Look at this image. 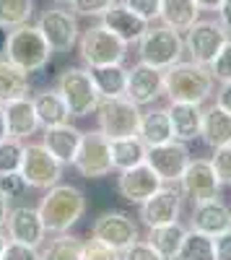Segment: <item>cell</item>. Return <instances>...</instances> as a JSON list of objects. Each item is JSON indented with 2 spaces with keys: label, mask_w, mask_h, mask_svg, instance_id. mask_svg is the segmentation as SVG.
<instances>
[{
  "label": "cell",
  "mask_w": 231,
  "mask_h": 260,
  "mask_svg": "<svg viewBox=\"0 0 231 260\" xmlns=\"http://www.w3.org/2000/svg\"><path fill=\"white\" fill-rule=\"evenodd\" d=\"M213 86L216 78L211 68L195 60H179L164 71V94L169 96V102L205 104L213 96Z\"/></svg>",
  "instance_id": "1"
},
{
  "label": "cell",
  "mask_w": 231,
  "mask_h": 260,
  "mask_svg": "<svg viewBox=\"0 0 231 260\" xmlns=\"http://www.w3.org/2000/svg\"><path fill=\"white\" fill-rule=\"evenodd\" d=\"M42 224H45L47 234H62L70 232V226H75L83 213H86V195H83L75 185H52L50 190H45V198L36 206Z\"/></svg>",
  "instance_id": "2"
},
{
  "label": "cell",
  "mask_w": 231,
  "mask_h": 260,
  "mask_svg": "<svg viewBox=\"0 0 231 260\" xmlns=\"http://www.w3.org/2000/svg\"><path fill=\"white\" fill-rule=\"evenodd\" d=\"M3 55L13 65H18L21 71H26L31 76V73H39V71L47 68L52 50H50L47 39L42 37V31L36 26L24 24V26H16V29L8 31V42H6Z\"/></svg>",
  "instance_id": "3"
},
{
  "label": "cell",
  "mask_w": 231,
  "mask_h": 260,
  "mask_svg": "<svg viewBox=\"0 0 231 260\" xmlns=\"http://www.w3.org/2000/svg\"><path fill=\"white\" fill-rule=\"evenodd\" d=\"M78 55L86 68H96V65H122L128 57V45L112 34L107 26L94 24L78 37Z\"/></svg>",
  "instance_id": "4"
},
{
  "label": "cell",
  "mask_w": 231,
  "mask_h": 260,
  "mask_svg": "<svg viewBox=\"0 0 231 260\" xmlns=\"http://www.w3.org/2000/svg\"><path fill=\"white\" fill-rule=\"evenodd\" d=\"M184 55V39L179 31L169 26H148L138 42V60L145 65H153L159 71L172 68L174 62H179Z\"/></svg>",
  "instance_id": "5"
},
{
  "label": "cell",
  "mask_w": 231,
  "mask_h": 260,
  "mask_svg": "<svg viewBox=\"0 0 231 260\" xmlns=\"http://www.w3.org/2000/svg\"><path fill=\"white\" fill-rule=\"evenodd\" d=\"M55 89L65 102L70 117H89L91 112H96V104L101 99L89 68H65L57 76Z\"/></svg>",
  "instance_id": "6"
},
{
  "label": "cell",
  "mask_w": 231,
  "mask_h": 260,
  "mask_svg": "<svg viewBox=\"0 0 231 260\" xmlns=\"http://www.w3.org/2000/svg\"><path fill=\"white\" fill-rule=\"evenodd\" d=\"M140 112L143 107H138L128 96H117V99H99L94 115L99 120V130L109 141H114V138L138 136Z\"/></svg>",
  "instance_id": "7"
},
{
  "label": "cell",
  "mask_w": 231,
  "mask_h": 260,
  "mask_svg": "<svg viewBox=\"0 0 231 260\" xmlns=\"http://www.w3.org/2000/svg\"><path fill=\"white\" fill-rule=\"evenodd\" d=\"M36 29L42 31V37L47 39V45L52 52H70L78 45L81 37V26H78V16L70 8H47L45 13L39 16Z\"/></svg>",
  "instance_id": "8"
},
{
  "label": "cell",
  "mask_w": 231,
  "mask_h": 260,
  "mask_svg": "<svg viewBox=\"0 0 231 260\" xmlns=\"http://www.w3.org/2000/svg\"><path fill=\"white\" fill-rule=\"evenodd\" d=\"M73 167L78 169V175L86 177V180L109 177L114 172L112 154H109V138L104 136L101 130H89V133H83Z\"/></svg>",
  "instance_id": "9"
},
{
  "label": "cell",
  "mask_w": 231,
  "mask_h": 260,
  "mask_svg": "<svg viewBox=\"0 0 231 260\" xmlns=\"http://www.w3.org/2000/svg\"><path fill=\"white\" fill-rule=\"evenodd\" d=\"M184 52L190 60L200 62V65H211L213 57L221 52V47L226 45V29L218 24V21L211 18H198L195 24L184 31Z\"/></svg>",
  "instance_id": "10"
},
{
  "label": "cell",
  "mask_w": 231,
  "mask_h": 260,
  "mask_svg": "<svg viewBox=\"0 0 231 260\" xmlns=\"http://www.w3.org/2000/svg\"><path fill=\"white\" fill-rule=\"evenodd\" d=\"M18 172L29 187L50 190L62 177V164L42 143H24V159H21Z\"/></svg>",
  "instance_id": "11"
},
{
  "label": "cell",
  "mask_w": 231,
  "mask_h": 260,
  "mask_svg": "<svg viewBox=\"0 0 231 260\" xmlns=\"http://www.w3.org/2000/svg\"><path fill=\"white\" fill-rule=\"evenodd\" d=\"M190 148L182 141H166L161 146H151L145 154V164H148L156 175L164 180V185H174L182 180L187 164H190Z\"/></svg>",
  "instance_id": "12"
},
{
  "label": "cell",
  "mask_w": 231,
  "mask_h": 260,
  "mask_svg": "<svg viewBox=\"0 0 231 260\" xmlns=\"http://www.w3.org/2000/svg\"><path fill=\"white\" fill-rule=\"evenodd\" d=\"M179 185H182V195H187L192 206L205 203L211 198H218L221 187H223L218 182V175H216L211 159H190Z\"/></svg>",
  "instance_id": "13"
},
{
  "label": "cell",
  "mask_w": 231,
  "mask_h": 260,
  "mask_svg": "<svg viewBox=\"0 0 231 260\" xmlns=\"http://www.w3.org/2000/svg\"><path fill=\"white\" fill-rule=\"evenodd\" d=\"M91 237L104 245H109L114 250H128L133 242L140 240V234H138V224L130 219L128 213H122V211H107V213H101L99 219L94 221L91 226Z\"/></svg>",
  "instance_id": "14"
},
{
  "label": "cell",
  "mask_w": 231,
  "mask_h": 260,
  "mask_svg": "<svg viewBox=\"0 0 231 260\" xmlns=\"http://www.w3.org/2000/svg\"><path fill=\"white\" fill-rule=\"evenodd\" d=\"M179 211H182V190H177L174 185H161L148 201L140 203V221L148 229L174 224L179 221Z\"/></svg>",
  "instance_id": "15"
},
{
  "label": "cell",
  "mask_w": 231,
  "mask_h": 260,
  "mask_svg": "<svg viewBox=\"0 0 231 260\" xmlns=\"http://www.w3.org/2000/svg\"><path fill=\"white\" fill-rule=\"evenodd\" d=\"M164 94V71L153 68L145 62H135L133 68H128V89L125 96L135 102L138 107H151L159 96Z\"/></svg>",
  "instance_id": "16"
},
{
  "label": "cell",
  "mask_w": 231,
  "mask_h": 260,
  "mask_svg": "<svg viewBox=\"0 0 231 260\" xmlns=\"http://www.w3.org/2000/svg\"><path fill=\"white\" fill-rule=\"evenodd\" d=\"M6 232H8V240L13 242H24L29 247H42L45 245V237L47 229L42 224V216L36 208L31 206H16L8 211V219H6Z\"/></svg>",
  "instance_id": "17"
},
{
  "label": "cell",
  "mask_w": 231,
  "mask_h": 260,
  "mask_svg": "<svg viewBox=\"0 0 231 260\" xmlns=\"http://www.w3.org/2000/svg\"><path fill=\"white\" fill-rule=\"evenodd\" d=\"M164 185V180L156 175V172L148 164H138L133 169H122L117 177V190L125 201H130L135 206H140L143 201H148L151 195Z\"/></svg>",
  "instance_id": "18"
},
{
  "label": "cell",
  "mask_w": 231,
  "mask_h": 260,
  "mask_svg": "<svg viewBox=\"0 0 231 260\" xmlns=\"http://www.w3.org/2000/svg\"><path fill=\"white\" fill-rule=\"evenodd\" d=\"M81 138H83V130H78L70 122H62V125L45 127L42 146H45L62 167H73L75 154H78V146H81Z\"/></svg>",
  "instance_id": "19"
},
{
  "label": "cell",
  "mask_w": 231,
  "mask_h": 260,
  "mask_svg": "<svg viewBox=\"0 0 231 260\" xmlns=\"http://www.w3.org/2000/svg\"><path fill=\"white\" fill-rule=\"evenodd\" d=\"M99 24H101V26H107L112 34H117L128 47H130V45H138L140 37L148 31V26H151L145 18H140V16L133 13L130 8H125L122 3L112 6L107 13L99 18Z\"/></svg>",
  "instance_id": "20"
},
{
  "label": "cell",
  "mask_w": 231,
  "mask_h": 260,
  "mask_svg": "<svg viewBox=\"0 0 231 260\" xmlns=\"http://www.w3.org/2000/svg\"><path fill=\"white\" fill-rule=\"evenodd\" d=\"M3 112H6V125H8V138L29 141L39 130V120H36L31 96H21V99L3 104Z\"/></svg>",
  "instance_id": "21"
},
{
  "label": "cell",
  "mask_w": 231,
  "mask_h": 260,
  "mask_svg": "<svg viewBox=\"0 0 231 260\" xmlns=\"http://www.w3.org/2000/svg\"><path fill=\"white\" fill-rule=\"evenodd\" d=\"M192 229H198L208 237H216V234L231 229V208L221 201V195L192 206Z\"/></svg>",
  "instance_id": "22"
},
{
  "label": "cell",
  "mask_w": 231,
  "mask_h": 260,
  "mask_svg": "<svg viewBox=\"0 0 231 260\" xmlns=\"http://www.w3.org/2000/svg\"><path fill=\"white\" fill-rule=\"evenodd\" d=\"M169 120L174 138L182 143H190L200 138L203 130V104H190V102H169Z\"/></svg>",
  "instance_id": "23"
},
{
  "label": "cell",
  "mask_w": 231,
  "mask_h": 260,
  "mask_svg": "<svg viewBox=\"0 0 231 260\" xmlns=\"http://www.w3.org/2000/svg\"><path fill=\"white\" fill-rule=\"evenodd\" d=\"M138 138L145 146H161L166 141H174V130L169 120V110L166 107H148L140 112V125H138Z\"/></svg>",
  "instance_id": "24"
},
{
  "label": "cell",
  "mask_w": 231,
  "mask_h": 260,
  "mask_svg": "<svg viewBox=\"0 0 231 260\" xmlns=\"http://www.w3.org/2000/svg\"><path fill=\"white\" fill-rule=\"evenodd\" d=\"M200 138L208 148H221L231 143V115L218 104L203 110V130Z\"/></svg>",
  "instance_id": "25"
},
{
  "label": "cell",
  "mask_w": 231,
  "mask_h": 260,
  "mask_svg": "<svg viewBox=\"0 0 231 260\" xmlns=\"http://www.w3.org/2000/svg\"><path fill=\"white\" fill-rule=\"evenodd\" d=\"M34 102V110H36V120L39 127H52V125H62V122H70V112L62 96L57 94V89H45V91H36L31 96Z\"/></svg>",
  "instance_id": "26"
},
{
  "label": "cell",
  "mask_w": 231,
  "mask_h": 260,
  "mask_svg": "<svg viewBox=\"0 0 231 260\" xmlns=\"http://www.w3.org/2000/svg\"><path fill=\"white\" fill-rule=\"evenodd\" d=\"M31 94V78L26 71H21L8 57H0V104Z\"/></svg>",
  "instance_id": "27"
},
{
  "label": "cell",
  "mask_w": 231,
  "mask_h": 260,
  "mask_svg": "<svg viewBox=\"0 0 231 260\" xmlns=\"http://www.w3.org/2000/svg\"><path fill=\"white\" fill-rule=\"evenodd\" d=\"M200 18V6L195 0H161L159 21L174 31H187Z\"/></svg>",
  "instance_id": "28"
},
{
  "label": "cell",
  "mask_w": 231,
  "mask_h": 260,
  "mask_svg": "<svg viewBox=\"0 0 231 260\" xmlns=\"http://www.w3.org/2000/svg\"><path fill=\"white\" fill-rule=\"evenodd\" d=\"M89 73H91V81H94L101 99L125 96V89H128V68H122V65H96V68H89Z\"/></svg>",
  "instance_id": "29"
},
{
  "label": "cell",
  "mask_w": 231,
  "mask_h": 260,
  "mask_svg": "<svg viewBox=\"0 0 231 260\" xmlns=\"http://www.w3.org/2000/svg\"><path fill=\"white\" fill-rule=\"evenodd\" d=\"M184 234H187V229L179 221H174V224H164V226L148 229V240L145 242H148L164 260H177V255L182 250Z\"/></svg>",
  "instance_id": "30"
},
{
  "label": "cell",
  "mask_w": 231,
  "mask_h": 260,
  "mask_svg": "<svg viewBox=\"0 0 231 260\" xmlns=\"http://www.w3.org/2000/svg\"><path fill=\"white\" fill-rule=\"evenodd\" d=\"M109 154H112V167L117 172H122V169H133V167L143 164L145 154H148V146L138 136L114 138V141H109Z\"/></svg>",
  "instance_id": "31"
},
{
  "label": "cell",
  "mask_w": 231,
  "mask_h": 260,
  "mask_svg": "<svg viewBox=\"0 0 231 260\" xmlns=\"http://www.w3.org/2000/svg\"><path fill=\"white\" fill-rule=\"evenodd\" d=\"M177 260H216L213 237H208V234L190 226L184 234V240H182V250H179Z\"/></svg>",
  "instance_id": "32"
},
{
  "label": "cell",
  "mask_w": 231,
  "mask_h": 260,
  "mask_svg": "<svg viewBox=\"0 0 231 260\" xmlns=\"http://www.w3.org/2000/svg\"><path fill=\"white\" fill-rule=\"evenodd\" d=\"M81 257H83V242L68 232L55 234V240L39 252V260H81Z\"/></svg>",
  "instance_id": "33"
},
{
  "label": "cell",
  "mask_w": 231,
  "mask_h": 260,
  "mask_svg": "<svg viewBox=\"0 0 231 260\" xmlns=\"http://www.w3.org/2000/svg\"><path fill=\"white\" fill-rule=\"evenodd\" d=\"M34 13V0H0V26L16 29L31 21Z\"/></svg>",
  "instance_id": "34"
},
{
  "label": "cell",
  "mask_w": 231,
  "mask_h": 260,
  "mask_svg": "<svg viewBox=\"0 0 231 260\" xmlns=\"http://www.w3.org/2000/svg\"><path fill=\"white\" fill-rule=\"evenodd\" d=\"M21 159H24V141L6 138L3 143H0V177L18 172Z\"/></svg>",
  "instance_id": "35"
},
{
  "label": "cell",
  "mask_w": 231,
  "mask_h": 260,
  "mask_svg": "<svg viewBox=\"0 0 231 260\" xmlns=\"http://www.w3.org/2000/svg\"><path fill=\"white\" fill-rule=\"evenodd\" d=\"M120 0H70V11L75 16H89V18H101L112 6Z\"/></svg>",
  "instance_id": "36"
},
{
  "label": "cell",
  "mask_w": 231,
  "mask_h": 260,
  "mask_svg": "<svg viewBox=\"0 0 231 260\" xmlns=\"http://www.w3.org/2000/svg\"><path fill=\"white\" fill-rule=\"evenodd\" d=\"M211 164L218 175V182L231 187V143L228 146H221V148H213V156H211Z\"/></svg>",
  "instance_id": "37"
},
{
  "label": "cell",
  "mask_w": 231,
  "mask_h": 260,
  "mask_svg": "<svg viewBox=\"0 0 231 260\" xmlns=\"http://www.w3.org/2000/svg\"><path fill=\"white\" fill-rule=\"evenodd\" d=\"M208 68H211V73L218 83L231 81V37L226 39V45L221 47V52L213 57V62L208 65Z\"/></svg>",
  "instance_id": "38"
},
{
  "label": "cell",
  "mask_w": 231,
  "mask_h": 260,
  "mask_svg": "<svg viewBox=\"0 0 231 260\" xmlns=\"http://www.w3.org/2000/svg\"><path fill=\"white\" fill-rule=\"evenodd\" d=\"M81 260H122V252L91 237L89 242H83V257Z\"/></svg>",
  "instance_id": "39"
},
{
  "label": "cell",
  "mask_w": 231,
  "mask_h": 260,
  "mask_svg": "<svg viewBox=\"0 0 231 260\" xmlns=\"http://www.w3.org/2000/svg\"><path fill=\"white\" fill-rule=\"evenodd\" d=\"M122 6L138 13L140 18H145L148 24L159 21V13H161V0H122Z\"/></svg>",
  "instance_id": "40"
},
{
  "label": "cell",
  "mask_w": 231,
  "mask_h": 260,
  "mask_svg": "<svg viewBox=\"0 0 231 260\" xmlns=\"http://www.w3.org/2000/svg\"><path fill=\"white\" fill-rule=\"evenodd\" d=\"M0 260H39V250H36V247H29V245H24V242L8 240L3 255H0Z\"/></svg>",
  "instance_id": "41"
},
{
  "label": "cell",
  "mask_w": 231,
  "mask_h": 260,
  "mask_svg": "<svg viewBox=\"0 0 231 260\" xmlns=\"http://www.w3.org/2000/svg\"><path fill=\"white\" fill-rule=\"evenodd\" d=\"M122 260H164L145 240H138L133 242L128 250H122Z\"/></svg>",
  "instance_id": "42"
},
{
  "label": "cell",
  "mask_w": 231,
  "mask_h": 260,
  "mask_svg": "<svg viewBox=\"0 0 231 260\" xmlns=\"http://www.w3.org/2000/svg\"><path fill=\"white\" fill-rule=\"evenodd\" d=\"M26 187H29V185L24 182L21 172H13V175H3V177H0V190H3L11 201H13V198H18V195L24 192Z\"/></svg>",
  "instance_id": "43"
},
{
  "label": "cell",
  "mask_w": 231,
  "mask_h": 260,
  "mask_svg": "<svg viewBox=\"0 0 231 260\" xmlns=\"http://www.w3.org/2000/svg\"><path fill=\"white\" fill-rule=\"evenodd\" d=\"M213 247H216V260H231V229L213 237Z\"/></svg>",
  "instance_id": "44"
},
{
  "label": "cell",
  "mask_w": 231,
  "mask_h": 260,
  "mask_svg": "<svg viewBox=\"0 0 231 260\" xmlns=\"http://www.w3.org/2000/svg\"><path fill=\"white\" fill-rule=\"evenodd\" d=\"M216 104L231 115V81H223V83L218 86V91H216Z\"/></svg>",
  "instance_id": "45"
},
{
  "label": "cell",
  "mask_w": 231,
  "mask_h": 260,
  "mask_svg": "<svg viewBox=\"0 0 231 260\" xmlns=\"http://www.w3.org/2000/svg\"><path fill=\"white\" fill-rule=\"evenodd\" d=\"M216 13H218V24L226 29V34L231 37V0H223V3L216 8Z\"/></svg>",
  "instance_id": "46"
},
{
  "label": "cell",
  "mask_w": 231,
  "mask_h": 260,
  "mask_svg": "<svg viewBox=\"0 0 231 260\" xmlns=\"http://www.w3.org/2000/svg\"><path fill=\"white\" fill-rule=\"evenodd\" d=\"M8 211H11V198L0 190V226H6V219H8Z\"/></svg>",
  "instance_id": "47"
},
{
  "label": "cell",
  "mask_w": 231,
  "mask_h": 260,
  "mask_svg": "<svg viewBox=\"0 0 231 260\" xmlns=\"http://www.w3.org/2000/svg\"><path fill=\"white\" fill-rule=\"evenodd\" d=\"M195 3L200 6V11H216L223 0H195Z\"/></svg>",
  "instance_id": "48"
},
{
  "label": "cell",
  "mask_w": 231,
  "mask_h": 260,
  "mask_svg": "<svg viewBox=\"0 0 231 260\" xmlns=\"http://www.w3.org/2000/svg\"><path fill=\"white\" fill-rule=\"evenodd\" d=\"M8 138V125H6V112H3V104H0V143Z\"/></svg>",
  "instance_id": "49"
},
{
  "label": "cell",
  "mask_w": 231,
  "mask_h": 260,
  "mask_svg": "<svg viewBox=\"0 0 231 260\" xmlns=\"http://www.w3.org/2000/svg\"><path fill=\"white\" fill-rule=\"evenodd\" d=\"M6 245H8V232H6V226H0V255H3Z\"/></svg>",
  "instance_id": "50"
},
{
  "label": "cell",
  "mask_w": 231,
  "mask_h": 260,
  "mask_svg": "<svg viewBox=\"0 0 231 260\" xmlns=\"http://www.w3.org/2000/svg\"><path fill=\"white\" fill-rule=\"evenodd\" d=\"M6 42H8V29H3V26H0V52L6 50Z\"/></svg>",
  "instance_id": "51"
},
{
  "label": "cell",
  "mask_w": 231,
  "mask_h": 260,
  "mask_svg": "<svg viewBox=\"0 0 231 260\" xmlns=\"http://www.w3.org/2000/svg\"><path fill=\"white\" fill-rule=\"evenodd\" d=\"M55 6H65V3H70V0H52Z\"/></svg>",
  "instance_id": "52"
}]
</instances>
